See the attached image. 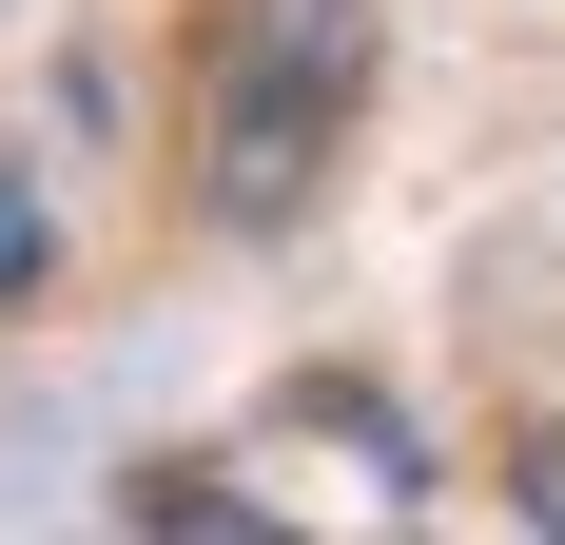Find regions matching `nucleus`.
I'll use <instances>...</instances> for the list:
<instances>
[{
	"instance_id": "nucleus-7",
	"label": "nucleus",
	"mask_w": 565,
	"mask_h": 545,
	"mask_svg": "<svg viewBox=\"0 0 565 545\" xmlns=\"http://www.w3.org/2000/svg\"><path fill=\"white\" fill-rule=\"evenodd\" d=\"M0 20H20V0H0Z\"/></svg>"
},
{
	"instance_id": "nucleus-6",
	"label": "nucleus",
	"mask_w": 565,
	"mask_h": 545,
	"mask_svg": "<svg viewBox=\"0 0 565 545\" xmlns=\"http://www.w3.org/2000/svg\"><path fill=\"white\" fill-rule=\"evenodd\" d=\"M488 488H508V526H526V545H565V409L488 429Z\"/></svg>"
},
{
	"instance_id": "nucleus-3",
	"label": "nucleus",
	"mask_w": 565,
	"mask_h": 545,
	"mask_svg": "<svg viewBox=\"0 0 565 545\" xmlns=\"http://www.w3.org/2000/svg\"><path fill=\"white\" fill-rule=\"evenodd\" d=\"M274 429H332L351 468H371V506H429V488H449V448L409 429V409H391L371 371H292V389H274Z\"/></svg>"
},
{
	"instance_id": "nucleus-2",
	"label": "nucleus",
	"mask_w": 565,
	"mask_h": 545,
	"mask_svg": "<svg viewBox=\"0 0 565 545\" xmlns=\"http://www.w3.org/2000/svg\"><path fill=\"white\" fill-rule=\"evenodd\" d=\"M98 506H117L137 545H274V526H292L274 488H234V448H137Z\"/></svg>"
},
{
	"instance_id": "nucleus-5",
	"label": "nucleus",
	"mask_w": 565,
	"mask_h": 545,
	"mask_svg": "<svg viewBox=\"0 0 565 545\" xmlns=\"http://www.w3.org/2000/svg\"><path fill=\"white\" fill-rule=\"evenodd\" d=\"M40 117H58V157H137V58H117V40H58L40 58Z\"/></svg>"
},
{
	"instance_id": "nucleus-4",
	"label": "nucleus",
	"mask_w": 565,
	"mask_h": 545,
	"mask_svg": "<svg viewBox=\"0 0 565 545\" xmlns=\"http://www.w3.org/2000/svg\"><path fill=\"white\" fill-rule=\"evenodd\" d=\"M58 272H78V215H58V157L0 117V331L20 312H58Z\"/></svg>"
},
{
	"instance_id": "nucleus-1",
	"label": "nucleus",
	"mask_w": 565,
	"mask_h": 545,
	"mask_svg": "<svg viewBox=\"0 0 565 545\" xmlns=\"http://www.w3.org/2000/svg\"><path fill=\"white\" fill-rule=\"evenodd\" d=\"M391 98V0H195L175 40V215L215 254H292L351 195Z\"/></svg>"
}]
</instances>
